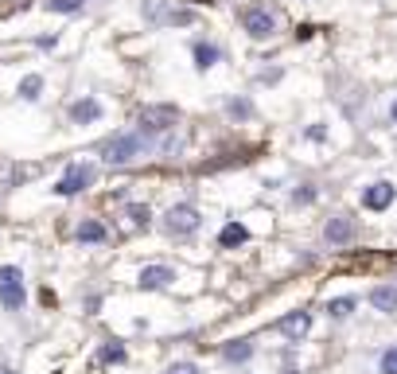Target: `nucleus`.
Listing matches in <instances>:
<instances>
[{"label":"nucleus","mask_w":397,"mask_h":374,"mask_svg":"<svg viewBox=\"0 0 397 374\" xmlns=\"http://www.w3.org/2000/svg\"><path fill=\"white\" fill-rule=\"evenodd\" d=\"M144 148H149V140L140 137V133H113V137L101 145V160L121 168V164H133Z\"/></svg>","instance_id":"1"},{"label":"nucleus","mask_w":397,"mask_h":374,"mask_svg":"<svg viewBox=\"0 0 397 374\" xmlns=\"http://www.w3.org/2000/svg\"><path fill=\"white\" fill-rule=\"evenodd\" d=\"M176 121H179L176 106H144L140 109V117H137V125H140L144 137H164V133L176 129Z\"/></svg>","instance_id":"2"},{"label":"nucleus","mask_w":397,"mask_h":374,"mask_svg":"<svg viewBox=\"0 0 397 374\" xmlns=\"http://www.w3.org/2000/svg\"><path fill=\"white\" fill-rule=\"evenodd\" d=\"M0 304H4V312H20L24 308V273H20V266H0Z\"/></svg>","instance_id":"3"},{"label":"nucleus","mask_w":397,"mask_h":374,"mask_svg":"<svg viewBox=\"0 0 397 374\" xmlns=\"http://www.w3.org/2000/svg\"><path fill=\"white\" fill-rule=\"evenodd\" d=\"M94 176H98V168H94V164H70L67 172H62V179L51 187V191H55V195H62V199L82 195V191L94 184Z\"/></svg>","instance_id":"4"},{"label":"nucleus","mask_w":397,"mask_h":374,"mask_svg":"<svg viewBox=\"0 0 397 374\" xmlns=\"http://www.w3.org/2000/svg\"><path fill=\"white\" fill-rule=\"evenodd\" d=\"M198 222H203V215H198L191 203H176V207H168V215H164V230H168L171 238H187L198 230Z\"/></svg>","instance_id":"5"},{"label":"nucleus","mask_w":397,"mask_h":374,"mask_svg":"<svg viewBox=\"0 0 397 374\" xmlns=\"http://www.w3.org/2000/svg\"><path fill=\"white\" fill-rule=\"evenodd\" d=\"M242 24H246V35H249V40H269V35L277 31V16H273L265 4H253V8H246Z\"/></svg>","instance_id":"6"},{"label":"nucleus","mask_w":397,"mask_h":374,"mask_svg":"<svg viewBox=\"0 0 397 374\" xmlns=\"http://www.w3.org/2000/svg\"><path fill=\"white\" fill-rule=\"evenodd\" d=\"M323 242H328V246H335V250L350 246V242H355V222H350L347 215L328 218V222H323Z\"/></svg>","instance_id":"7"},{"label":"nucleus","mask_w":397,"mask_h":374,"mask_svg":"<svg viewBox=\"0 0 397 374\" xmlns=\"http://www.w3.org/2000/svg\"><path fill=\"white\" fill-rule=\"evenodd\" d=\"M277 332L285 335L288 343H300V339L312 332V312H288V316H280Z\"/></svg>","instance_id":"8"},{"label":"nucleus","mask_w":397,"mask_h":374,"mask_svg":"<svg viewBox=\"0 0 397 374\" xmlns=\"http://www.w3.org/2000/svg\"><path fill=\"white\" fill-rule=\"evenodd\" d=\"M394 199H397V187L389 184V179H378V184H370L366 191H362V207L366 211H386Z\"/></svg>","instance_id":"9"},{"label":"nucleus","mask_w":397,"mask_h":374,"mask_svg":"<svg viewBox=\"0 0 397 374\" xmlns=\"http://www.w3.org/2000/svg\"><path fill=\"white\" fill-rule=\"evenodd\" d=\"M171 281H176V269H168V266H144V269H140V277H137V285L149 288V293L168 288Z\"/></svg>","instance_id":"10"},{"label":"nucleus","mask_w":397,"mask_h":374,"mask_svg":"<svg viewBox=\"0 0 397 374\" xmlns=\"http://www.w3.org/2000/svg\"><path fill=\"white\" fill-rule=\"evenodd\" d=\"M70 121L74 125H94V121H101V101L98 98H78L74 106H70Z\"/></svg>","instance_id":"11"},{"label":"nucleus","mask_w":397,"mask_h":374,"mask_svg":"<svg viewBox=\"0 0 397 374\" xmlns=\"http://www.w3.org/2000/svg\"><path fill=\"white\" fill-rule=\"evenodd\" d=\"M249 242V230L242 227V222H226V227L219 230V246L222 250H238V246H246Z\"/></svg>","instance_id":"12"},{"label":"nucleus","mask_w":397,"mask_h":374,"mask_svg":"<svg viewBox=\"0 0 397 374\" xmlns=\"http://www.w3.org/2000/svg\"><path fill=\"white\" fill-rule=\"evenodd\" d=\"M370 304L378 308V312H397V285H378L374 293H370Z\"/></svg>","instance_id":"13"},{"label":"nucleus","mask_w":397,"mask_h":374,"mask_svg":"<svg viewBox=\"0 0 397 374\" xmlns=\"http://www.w3.org/2000/svg\"><path fill=\"white\" fill-rule=\"evenodd\" d=\"M105 227H101L98 218H86V222H78V242L82 246H98V242H105Z\"/></svg>","instance_id":"14"},{"label":"nucleus","mask_w":397,"mask_h":374,"mask_svg":"<svg viewBox=\"0 0 397 374\" xmlns=\"http://www.w3.org/2000/svg\"><path fill=\"white\" fill-rule=\"evenodd\" d=\"M125 359H129V351H125V343H121V339H110V343L98 351V363H105V366H121Z\"/></svg>","instance_id":"15"},{"label":"nucleus","mask_w":397,"mask_h":374,"mask_svg":"<svg viewBox=\"0 0 397 374\" xmlns=\"http://www.w3.org/2000/svg\"><path fill=\"white\" fill-rule=\"evenodd\" d=\"M222 359L226 363H246V359H253V343L249 339H234V343L222 347Z\"/></svg>","instance_id":"16"},{"label":"nucleus","mask_w":397,"mask_h":374,"mask_svg":"<svg viewBox=\"0 0 397 374\" xmlns=\"http://www.w3.org/2000/svg\"><path fill=\"white\" fill-rule=\"evenodd\" d=\"M219 59H222V51L214 47V43H195V67L198 70H210Z\"/></svg>","instance_id":"17"},{"label":"nucleus","mask_w":397,"mask_h":374,"mask_svg":"<svg viewBox=\"0 0 397 374\" xmlns=\"http://www.w3.org/2000/svg\"><path fill=\"white\" fill-rule=\"evenodd\" d=\"M16 94H20L24 101H35L43 94V79H40V74H24L20 86H16Z\"/></svg>","instance_id":"18"},{"label":"nucleus","mask_w":397,"mask_h":374,"mask_svg":"<svg viewBox=\"0 0 397 374\" xmlns=\"http://www.w3.org/2000/svg\"><path fill=\"white\" fill-rule=\"evenodd\" d=\"M43 8L59 12V16H78V12L86 8V0H43Z\"/></svg>","instance_id":"19"},{"label":"nucleus","mask_w":397,"mask_h":374,"mask_svg":"<svg viewBox=\"0 0 397 374\" xmlns=\"http://www.w3.org/2000/svg\"><path fill=\"white\" fill-rule=\"evenodd\" d=\"M125 215H129V222H133V227H140V230L152 227V211L144 207V203H129V207H125Z\"/></svg>","instance_id":"20"},{"label":"nucleus","mask_w":397,"mask_h":374,"mask_svg":"<svg viewBox=\"0 0 397 374\" xmlns=\"http://www.w3.org/2000/svg\"><path fill=\"white\" fill-rule=\"evenodd\" d=\"M358 308L355 296H335V300H328V316H335V320H343V316H350Z\"/></svg>","instance_id":"21"},{"label":"nucleus","mask_w":397,"mask_h":374,"mask_svg":"<svg viewBox=\"0 0 397 374\" xmlns=\"http://www.w3.org/2000/svg\"><path fill=\"white\" fill-rule=\"evenodd\" d=\"M187 24H195V12H191V8H171L160 28H187Z\"/></svg>","instance_id":"22"},{"label":"nucleus","mask_w":397,"mask_h":374,"mask_svg":"<svg viewBox=\"0 0 397 374\" xmlns=\"http://www.w3.org/2000/svg\"><path fill=\"white\" fill-rule=\"evenodd\" d=\"M226 113H230V117H238V121H246V117H253V106H249L246 98H230L226 101Z\"/></svg>","instance_id":"23"},{"label":"nucleus","mask_w":397,"mask_h":374,"mask_svg":"<svg viewBox=\"0 0 397 374\" xmlns=\"http://www.w3.org/2000/svg\"><path fill=\"white\" fill-rule=\"evenodd\" d=\"M292 203H316V187L312 184L296 187V191H292Z\"/></svg>","instance_id":"24"},{"label":"nucleus","mask_w":397,"mask_h":374,"mask_svg":"<svg viewBox=\"0 0 397 374\" xmlns=\"http://www.w3.org/2000/svg\"><path fill=\"white\" fill-rule=\"evenodd\" d=\"M382 374H397V347H389V351L382 355Z\"/></svg>","instance_id":"25"},{"label":"nucleus","mask_w":397,"mask_h":374,"mask_svg":"<svg viewBox=\"0 0 397 374\" xmlns=\"http://www.w3.org/2000/svg\"><path fill=\"white\" fill-rule=\"evenodd\" d=\"M164 374H198V366L195 363H171Z\"/></svg>","instance_id":"26"},{"label":"nucleus","mask_w":397,"mask_h":374,"mask_svg":"<svg viewBox=\"0 0 397 374\" xmlns=\"http://www.w3.org/2000/svg\"><path fill=\"white\" fill-rule=\"evenodd\" d=\"M304 137H308V140H328V129H323V125H308V129H304Z\"/></svg>","instance_id":"27"},{"label":"nucleus","mask_w":397,"mask_h":374,"mask_svg":"<svg viewBox=\"0 0 397 374\" xmlns=\"http://www.w3.org/2000/svg\"><path fill=\"white\" fill-rule=\"evenodd\" d=\"M35 43H40V47H47V51H51V47H55V43H59V35H40V40H35Z\"/></svg>","instance_id":"28"},{"label":"nucleus","mask_w":397,"mask_h":374,"mask_svg":"<svg viewBox=\"0 0 397 374\" xmlns=\"http://www.w3.org/2000/svg\"><path fill=\"white\" fill-rule=\"evenodd\" d=\"M389 117H394V121H397V101H394V109H389Z\"/></svg>","instance_id":"29"},{"label":"nucleus","mask_w":397,"mask_h":374,"mask_svg":"<svg viewBox=\"0 0 397 374\" xmlns=\"http://www.w3.org/2000/svg\"><path fill=\"white\" fill-rule=\"evenodd\" d=\"M0 374H12V371H8V366H0Z\"/></svg>","instance_id":"30"},{"label":"nucleus","mask_w":397,"mask_h":374,"mask_svg":"<svg viewBox=\"0 0 397 374\" xmlns=\"http://www.w3.org/2000/svg\"><path fill=\"white\" fill-rule=\"evenodd\" d=\"M285 374H300V371H285Z\"/></svg>","instance_id":"31"}]
</instances>
